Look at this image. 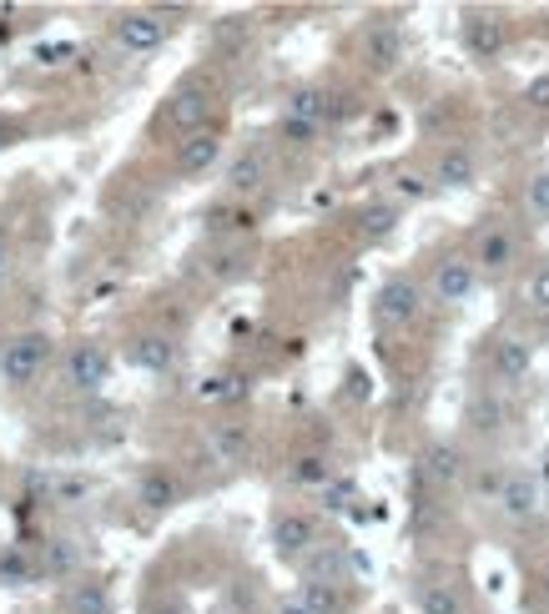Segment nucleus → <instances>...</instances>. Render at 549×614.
Returning <instances> with one entry per match:
<instances>
[{
	"instance_id": "f257e3e1",
	"label": "nucleus",
	"mask_w": 549,
	"mask_h": 614,
	"mask_svg": "<svg viewBox=\"0 0 549 614\" xmlns=\"http://www.w3.org/2000/svg\"><path fill=\"white\" fill-rule=\"evenodd\" d=\"M46 358H51L46 332H15V338L0 343V379L11 383V388H25L46 368Z\"/></svg>"
},
{
	"instance_id": "f03ea898",
	"label": "nucleus",
	"mask_w": 549,
	"mask_h": 614,
	"mask_svg": "<svg viewBox=\"0 0 549 614\" xmlns=\"http://www.w3.org/2000/svg\"><path fill=\"white\" fill-rule=\"evenodd\" d=\"M217 107V91L207 81H187L177 86V96H172V107H167V121L177 131H187V136H197V131H207V117H212Z\"/></svg>"
},
{
	"instance_id": "7ed1b4c3",
	"label": "nucleus",
	"mask_w": 549,
	"mask_h": 614,
	"mask_svg": "<svg viewBox=\"0 0 549 614\" xmlns=\"http://www.w3.org/2000/svg\"><path fill=\"white\" fill-rule=\"evenodd\" d=\"M418 307H424V293H418V283H408V277H394V283H383L378 297H373V318H378L383 328H408V322L418 318Z\"/></svg>"
},
{
	"instance_id": "20e7f679",
	"label": "nucleus",
	"mask_w": 549,
	"mask_h": 614,
	"mask_svg": "<svg viewBox=\"0 0 549 614\" xmlns=\"http://www.w3.org/2000/svg\"><path fill=\"white\" fill-rule=\"evenodd\" d=\"M107 379H111V358L101 343H76L72 353H66V383H72L76 393L107 388Z\"/></svg>"
},
{
	"instance_id": "39448f33",
	"label": "nucleus",
	"mask_w": 549,
	"mask_h": 614,
	"mask_svg": "<svg viewBox=\"0 0 549 614\" xmlns=\"http://www.w3.org/2000/svg\"><path fill=\"white\" fill-rule=\"evenodd\" d=\"M117 41L127 51H156L162 46V41H167V21H162V15L156 11H121L117 15Z\"/></svg>"
},
{
	"instance_id": "423d86ee",
	"label": "nucleus",
	"mask_w": 549,
	"mask_h": 614,
	"mask_svg": "<svg viewBox=\"0 0 549 614\" xmlns=\"http://www.w3.org/2000/svg\"><path fill=\"white\" fill-rule=\"evenodd\" d=\"M474 283H479L474 262H469V257H443L439 272H433V297H439V303H449V307H459V303H469V297H474Z\"/></svg>"
},
{
	"instance_id": "0eeeda50",
	"label": "nucleus",
	"mask_w": 549,
	"mask_h": 614,
	"mask_svg": "<svg viewBox=\"0 0 549 614\" xmlns=\"http://www.w3.org/2000/svg\"><path fill=\"white\" fill-rule=\"evenodd\" d=\"M338 117V107H333V96L328 91H318V86H298V91L287 96V111H283V121H298V127H328V121Z\"/></svg>"
},
{
	"instance_id": "6e6552de",
	"label": "nucleus",
	"mask_w": 549,
	"mask_h": 614,
	"mask_svg": "<svg viewBox=\"0 0 549 614\" xmlns=\"http://www.w3.org/2000/svg\"><path fill=\"white\" fill-rule=\"evenodd\" d=\"M217 162H222V136H217V131H197V136H187V142L177 146L182 177H202V172H212Z\"/></svg>"
},
{
	"instance_id": "1a4fd4ad",
	"label": "nucleus",
	"mask_w": 549,
	"mask_h": 614,
	"mask_svg": "<svg viewBox=\"0 0 549 614\" xmlns=\"http://www.w3.org/2000/svg\"><path fill=\"white\" fill-rule=\"evenodd\" d=\"M499 508L509 519H535L539 514V479L529 473H504L499 479Z\"/></svg>"
},
{
	"instance_id": "9d476101",
	"label": "nucleus",
	"mask_w": 549,
	"mask_h": 614,
	"mask_svg": "<svg viewBox=\"0 0 549 614\" xmlns=\"http://www.w3.org/2000/svg\"><path fill=\"white\" fill-rule=\"evenodd\" d=\"M273 544L283 559H303L318 544V524L308 519V514H283V519L273 524Z\"/></svg>"
},
{
	"instance_id": "9b49d317",
	"label": "nucleus",
	"mask_w": 549,
	"mask_h": 614,
	"mask_svg": "<svg viewBox=\"0 0 549 614\" xmlns=\"http://www.w3.org/2000/svg\"><path fill=\"white\" fill-rule=\"evenodd\" d=\"M132 363L146 368V373H172L177 368V343H172L167 332H142L132 343Z\"/></svg>"
},
{
	"instance_id": "f8f14e48",
	"label": "nucleus",
	"mask_w": 549,
	"mask_h": 614,
	"mask_svg": "<svg viewBox=\"0 0 549 614\" xmlns=\"http://www.w3.org/2000/svg\"><path fill=\"white\" fill-rule=\"evenodd\" d=\"M363 61H369L373 72H394L398 61H404V36H398L394 25H373L369 36H363Z\"/></svg>"
},
{
	"instance_id": "ddd939ff",
	"label": "nucleus",
	"mask_w": 549,
	"mask_h": 614,
	"mask_svg": "<svg viewBox=\"0 0 549 614\" xmlns=\"http://www.w3.org/2000/svg\"><path fill=\"white\" fill-rule=\"evenodd\" d=\"M464 46H469V56L494 61L504 51V25L494 21V15H469L464 21Z\"/></svg>"
},
{
	"instance_id": "4468645a",
	"label": "nucleus",
	"mask_w": 549,
	"mask_h": 614,
	"mask_svg": "<svg viewBox=\"0 0 549 614\" xmlns=\"http://www.w3.org/2000/svg\"><path fill=\"white\" fill-rule=\"evenodd\" d=\"M529 368H535V353H529L525 338H499V343H494V373H499L504 383L529 379Z\"/></svg>"
},
{
	"instance_id": "2eb2a0df",
	"label": "nucleus",
	"mask_w": 549,
	"mask_h": 614,
	"mask_svg": "<svg viewBox=\"0 0 549 614\" xmlns=\"http://www.w3.org/2000/svg\"><path fill=\"white\" fill-rule=\"evenodd\" d=\"M424 473H429L433 484H459V479H464V453L454 449V443H433L429 453H424Z\"/></svg>"
},
{
	"instance_id": "dca6fc26",
	"label": "nucleus",
	"mask_w": 549,
	"mask_h": 614,
	"mask_svg": "<svg viewBox=\"0 0 549 614\" xmlns=\"http://www.w3.org/2000/svg\"><path fill=\"white\" fill-rule=\"evenodd\" d=\"M207 453H212L217 463H242V453H248V428L217 424L212 434H207Z\"/></svg>"
},
{
	"instance_id": "f3484780",
	"label": "nucleus",
	"mask_w": 549,
	"mask_h": 614,
	"mask_svg": "<svg viewBox=\"0 0 549 614\" xmlns=\"http://www.w3.org/2000/svg\"><path fill=\"white\" fill-rule=\"evenodd\" d=\"M177 494H182V489H177V479H172L167 469H146L142 473V489H136V498H142L146 508H156V514L177 504Z\"/></svg>"
},
{
	"instance_id": "a211bd4d",
	"label": "nucleus",
	"mask_w": 549,
	"mask_h": 614,
	"mask_svg": "<svg viewBox=\"0 0 549 614\" xmlns=\"http://www.w3.org/2000/svg\"><path fill=\"white\" fill-rule=\"evenodd\" d=\"M433 182H439V187H469V182H474V152H469V146H449V152L439 156Z\"/></svg>"
},
{
	"instance_id": "6ab92c4d",
	"label": "nucleus",
	"mask_w": 549,
	"mask_h": 614,
	"mask_svg": "<svg viewBox=\"0 0 549 614\" xmlns=\"http://www.w3.org/2000/svg\"><path fill=\"white\" fill-rule=\"evenodd\" d=\"M418 610L424 614H464V594L449 584V579H429L418 590Z\"/></svg>"
},
{
	"instance_id": "aec40b11",
	"label": "nucleus",
	"mask_w": 549,
	"mask_h": 614,
	"mask_svg": "<svg viewBox=\"0 0 549 614\" xmlns=\"http://www.w3.org/2000/svg\"><path fill=\"white\" fill-rule=\"evenodd\" d=\"M298 600L308 604L312 614H343V604H348L343 590H338V579H308Z\"/></svg>"
},
{
	"instance_id": "412c9836",
	"label": "nucleus",
	"mask_w": 549,
	"mask_h": 614,
	"mask_svg": "<svg viewBox=\"0 0 549 614\" xmlns=\"http://www.w3.org/2000/svg\"><path fill=\"white\" fill-rule=\"evenodd\" d=\"M514 262V237L504 232V227H494V232L479 237V267H490V272H504Z\"/></svg>"
},
{
	"instance_id": "4be33fe9",
	"label": "nucleus",
	"mask_w": 549,
	"mask_h": 614,
	"mask_svg": "<svg viewBox=\"0 0 549 614\" xmlns=\"http://www.w3.org/2000/svg\"><path fill=\"white\" fill-rule=\"evenodd\" d=\"M66 610L72 614H111V594H107V584H72V594H66Z\"/></svg>"
},
{
	"instance_id": "5701e85b",
	"label": "nucleus",
	"mask_w": 549,
	"mask_h": 614,
	"mask_svg": "<svg viewBox=\"0 0 549 614\" xmlns=\"http://www.w3.org/2000/svg\"><path fill=\"white\" fill-rule=\"evenodd\" d=\"M76 564H81V549L72 539H46V549H41V574H72Z\"/></svg>"
},
{
	"instance_id": "b1692460",
	"label": "nucleus",
	"mask_w": 549,
	"mask_h": 614,
	"mask_svg": "<svg viewBox=\"0 0 549 614\" xmlns=\"http://www.w3.org/2000/svg\"><path fill=\"white\" fill-rule=\"evenodd\" d=\"M263 177H267V162L257 152H248V156H238V162H232L228 187L232 191H257V187H263Z\"/></svg>"
},
{
	"instance_id": "393cba45",
	"label": "nucleus",
	"mask_w": 549,
	"mask_h": 614,
	"mask_svg": "<svg viewBox=\"0 0 549 614\" xmlns=\"http://www.w3.org/2000/svg\"><path fill=\"white\" fill-rule=\"evenodd\" d=\"M41 564L21 555V549H0V584H36Z\"/></svg>"
},
{
	"instance_id": "a878e982",
	"label": "nucleus",
	"mask_w": 549,
	"mask_h": 614,
	"mask_svg": "<svg viewBox=\"0 0 549 614\" xmlns=\"http://www.w3.org/2000/svg\"><path fill=\"white\" fill-rule=\"evenodd\" d=\"M328 479H333V469H328V459L322 453H303L298 463H293V484H303V489H328Z\"/></svg>"
},
{
	"instance_id": "bb28decb",
	"label": "nucleus",
	"mask_w": 549,
	"mask_h": 614,
	"mask_svg": "<svg viewBox=\"0 0 549 614\" xmlns=\"http://www.w3.org/2000/svg\"><path fill=\"white\" fill-rule=\"evenodd\" d=\"M469 424L484 428V434H494V428L504 424V403H499V398H490V393H479L474 408H469Z\"/></svg>"
},
{
	"instance_id": "cd10ccee",
	"label": "nucleus",
	"mask_w": 549,
	"mask_h": 614,
	"mask_svg": "<svg viewBox=\"0 0 549 614\" xmlns=\"http://www.w3.org/2000/svg\"><path fill=\"white\" fill-rule=\"evenodd\" d=\"M363 237H388L394 232V222H398V212L388 207V201H378V207H363Z\"/></svg>"
},
{
	"instance_id": "c85d7f7f",
	"label": "nucleus",
	"mask_w": 549,
	"mask_h": 614,
	"mask_svg": "<svg viewBox=\"0 0 549 614\" xmlns=\"http://www.w3.org/2000/svg\"><path fill=\"white\" fill-rule=\"evenodd\" d=\"M242 393H248V388H242V379H238V373H222V379H207V383H202V398H212V403L242 398Z\"/></svg>"
},
{
	"instance_id": "c756f323",
	"label": "nucleus",
	"mask_w": 549,
	"mask_h": 614,
	"mask_svg": "<svg viewBox=\"0 0 549 614\" xmlns=\"http://www.w3.org/2000/svg\"><path fill=\"white\" fill-rule=\"evenodd\" d=\"M529 303H535L539 313H549V267H539L535 277H529Z\"/></svg>"
},
{
	"instance_id": "7c9ffc66",
	"label": "nucleus",
	"mask_w": 549,
	"mask_h": 614,
	"mask_svg": "<svg viewBox=\"0 0 549 614\" xmlns=\"http://www.w3.org/2000/svg\"><path fill=\"white\" fill-rule=\"evenodd\" d=\"M529 212L549 217V172H545V177H535V182H529Z\"/></svg>"
},
{
	"instance_id": "2f4dec72",
	"label": "nucleus",
	"mask_w": 549,
	"mask_h": 614,
	"mask_svg": "<svg viewBox=\"0 0 549 614\" xmlns=\"http://www.w3.org/2000/svg\"><path fill=\"white\" fill-rule=\"evenodd\" d=\"M525 101H529L535 111H549V76H535V81H529Z\"/></svg>"
},
{
	"instance_id": "473e14b6",
	"label": "nucleus",
	"mask_w": 549,
	"mask_h": 614,
	"mask_svg": "<svg viewBox=\"0 0 549 614\" xmlns=\"http://www.w3.org/2000/svg\"><path fill=\"white\" fill-rule=\"evenodd\" d=\"M51 494H56L61 504H81V498H86V484H81V479H61Z\"/></svg>"
},
{
	"instance_id": "72a5a7b5",
	"label": "nucleus",
	"mask_w": 549,
	"mask_h": 614,
	"mask_svg": "<svg viewBox=\"0 0 549 614\" xmlns=\"http://www.w3.org/2000/svg\"><path fill=\"white\" fill-rule=\"evenodd\" d=\"M207 272H212V277H238L242 257H238V252H228V257H212V267H207Z\"/></svg>"
},
{
	"instance_id": "f704fd0d",
	"label": "nucleus",
	"mask_w": 549,
	"mask_h": 614,
	"mask_svg": "<svg viewBox=\"0 0 549 614\" xmlns=\"http://www.w3.org/2000/svg\"><path fill=\"white\" fill-rule=\"evenodd\" d=\"M322 494H328V508H348V498H353V484L343 479V484H328Z\"/></svg>"
},
{
	"instance_id": "c9c22d12",
	"label": "nucleus",
	"mask_w": 549,
	"mask_h": 614,
	"mask_svg": "<svg viewBox=\"0 0 549 614\" xmlns=\"http://www.w3.org/2000/svg\"><path fill=\"white\" fill-rule=\"evenodd\" d=\"M61 56H76V46H66V41H61V46H36V61H51V66H56Z\"/></svg>"
},
{
	"instance_id": "e433bc0d",
	"label": "nucleus",
	"mask_w": 549,
	"mask_h": 614,
	"mask_svg": "<svg viewBox=\"0 0 549 614\" xmlns=\"http://www.w3.org/2000/svg\"><path fill=\"white\" fill-rule=\"evenodd\" d=\"M398 191H404V197H424V191H429V182H424V177H398Z\"/></svg>"
},
{
	"instance_id": "4c0bfd02",
	"label": "nucleus",
	"mask_w": 549,
	"mask_h": 614,
	"mask_svg": "<svg viewBox=\"0 0 549 614\" xmlns=\"http://www.w3.org/2000/svg\"><path fill=\"white\" fill-rule=\"evenodd\" d=\"M6 277H11V248L0 242V293H6Z\"/></svg>"
},
{
	"instance_id": "58836bf2",
	"label": "nucleus",
	"mask_w": 549,
	"mask_h": 614,
	"mask_svg": "<svg viewBox=\"0 0 549 614\" xmlns=\"http://www.w3.org/2000/svg\"><path fill=\"white\" fill-rule=\"evenodd\" d=\"M273 614H312V610H308V604H303V600H283Z\"/></svg>"
}]
</instances>
